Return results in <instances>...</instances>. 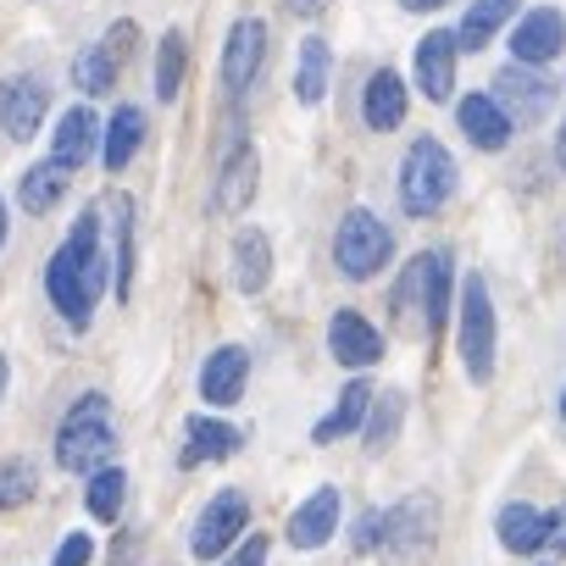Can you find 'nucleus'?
I'll use <instances>...</instances> for the list:
<instances>
[{
	"label": "nucleus",
	"mask_w": 566,
	"mask_h": 566,
	"mask_svg": "<svg viewBox=\"0 0 566 566\" xmlns=\"http://www.w3.org/2000/svg\"><path fill=\"white\" fill-rule=\"evenodd\" d=\"M67 167H56V161H40V167H29L23 178H18V200H23V211L29 217H45L62 195H67Z\"/></svg>",
	"instance_id": "29"
},
{
	"label": "nucleus",
	"mask_w": 566,
	"mask_h": 566,
	"mask_svg": "<svg viewBox=\"0 0 566 566\" xmlns=\"http://www.w3.org/2000/svg\"><path fill=\"white\" fill-rule=\"evenodd\" d=\"M261 62H266V23L261 18H239L228 29V45H222V84L228 90H250Z\"/></svg>",
	"instance_id": "14"
},
{
	"label": "nucleus",
	"mask_w": 566,
	"mask_h": 566,
	"mask_svg": "<svg viewBox=\"0 0 566 566\" xmlns=\"http://www.w3.org/2000/svg\"><path fill=\"white\" fill-rule=\"evenodd\" d=\"M95 139H101L95 112H90V106H73V112H62V123H56V134H51V161L67 167V172H78V167L95 156Z\"/></svg>",
	"instance_id": "17"
},
{
	"label": "nucleus",
	"mask_w": 566,
	"mask_h": 566,
	"mask_svg": "<svg viewBox=\"0 0 566 566\" xmlns=\"http://www.w3.org/2000/svg\"><path fill=\"white\" fill-rule=\"evenodd\" d=\"M395 306L406 312V328H411V334H428V339L439 334V323L450 317V255H444V250L411 255Z\"/></svg>",
	"instance_id": "3"
},
{
	"label": "nucleus",
	"mask_w": 566,
	"mask_h": 566,
	"mask_svg": "<svg viewBox=\"0 0 566 566\" xmlns=\"http://www.w3.org/2000/svg\"><path fill=\"white\" fill-rule=\"evenodd\" d=\"M560 45H566V18H560L555 7H533V12L516 23V34H511L516 67H544V62L560 56Z\"/></svg>",
	"instance_id": "12"
},
{
	"label": "nucleus",
	"mask_w": 566,
	"mask_h": 566,
	"mask_svg": "<svg viewBox=\"0 0 566 566\" xmlns=\"http://www.w3.org/2000/svg\"><path fill=\"white\" fill-rule=\"evenodd\" d=\"M400 417H406V395L400 389L373 395V406H367V455H384L400 439Z\"/></svg>",
	"instance_id": "30"
},
{
	"label": "nucleus",
	"mask_w": 566,
	"mask_h": 566,
	"mask_svg": "<svg viewBox=\"0 0 566 566\" xmlns=\"http://www.w3.org/2000/svg\"><path fill=\"white\" fill-rule=\"evenodd\" d=\"M323 7H328V0H290V12H295V18H317Z\"/></svg>",
	"instance_id": "40"
},
{
	"label": "nucleus",
	"mask_w": 566,
	"mask_h": 566,
	"mask_svg": "<svg viewBox=\"0 0 566 566\" xmlns=\"http://www.w3.org/2000/svg\"><path fill=\"white\" fill-rule=\"evenodd\" d=\"M0 400H7V350H0Z\"/></svg>",
	"instance_id": "43"
},
{
	"label": "nucleus",
	"mask_w": 566,
	"mask_h": 566,
	"mask_svg": "<svg viewBox=\"0 0 566 566\" xmlns=\"http://www.w3.org/2000/svg\"><path fill=\"white\" fill-rule=\"evenodd\" d=\"M417 90L428 101H450L455 95V34H428L417 45Z\"/></svg>",
	"instance_id": "19"
},
{
	"label": "nucleus",
	"mask_w": 566,
	"mask_h": 566,
	"mask_svg": "<svg viewBox=\"0 0 566 566\" xmlns=\"http://www.w3.org/2000/svg\"><path fill=\"white\" fill-rule=\"evenodd\" d=\"M34 489H40L34 461H23V455L0 461V511H18V505H29V500H34Z\"/></svg>",
	"instance_id": "34"
},
{
	"label": "nucleus",
	"mask_w": 566,
	"mask_h": 566,
	"mask_svg": "<svg viewBox=\"0 0 566 566\" xmlns=\"http://www.w3.org/2000/svg\"><path fill=\"white\" fill-rule=\"evenodd\" d=\"M73 84H78L84 95H112V90H117V62H112L101 45H84V51L73 56Z\"/></svg>",
	"instance_id": "32"
},
{
	"label": "nucleus",
	"mask_w": 566,
	"mask_h": 566,
	"mask_svg": "<svg viewBox=\"0 0 566 566\" xmlns=\"http://www.w3.org/2000/svg\"><path fill=\"white\" fill-rule=\"evenodd\" d=\"M244 378H250V350L244 345H222L200 361V400L206 406H233L244 395Z\"/></svg>",
	"instance_id": "16"
},
{
	"label": "nucleus",
	"mask_w": 566,
	"mask_h": 566,
	"mask_svg": "<svg viewBox=\"0 0 566 566\" xmlns=\"http://www.w3.org/2000/svg\"><path fill=\"white\" fill-rule=\"evenodd\" d=\"M123 505H128V478H123V467H101V472L90 478V511H95L101 522H117Z\"/></svg>",
	"instance_id": "33"
},
{
	"label": "nucleus",
	"mask_w": 566,
	"mask_h": 566,
	"mask_svg": "<svg viewBox=\"0 0 566 566\" xmlns=\"http://www.w3.org/2000/svg\"><path fill=\"white\" fill-rule=\"evenodd\" d=\"M134 34H139L134 23H112V29H106V40H101V51L123 67V62H128V51H134Z\"/></svg>",
	"instance_id": "36"
},
{
	"label": "nucleus",
	"mask_w": 566,
	"mask_h": 566,
	"mask_svg": "<svg viewBox=\"0 0 566 566\" xmlns=\"http://www.w3.org/2000/svg\"><path fill=\"white\" fill-rule=\"evenodd\" d=\"M439 538V500L433 494H406L400 505L384 511V538H378V555L384 566H417Z\"/></svg>",
	"instance_id": "5"
},
{
	"label": "nucleus",
	"mask_w": 566,
	"mask_h": 566,
	"mask_svg": "<svg viewBox=\"0 0 566 566\" xmlns=\"http://www.w3.org/2000/svg\"><path fill=\"white\" fill-rule=\"evenodd\" d=\"M494 533L511 555H533V549H544V511L527 505V500H511V505H500Z\"/></svg>",
	"instance_id": "25"
},
{
	"label": "nucleus",
	"mask_w": 566,
	"mask_h": 566,
	"mask_svg": "<svg viewBox=\"0 0 566 566\" xmlns=\"http://www.w3.org/2000/svg\"><path fill=\"white\" fill-rule=\"evenodd\" d=\"M266 283H272V239L261 228H239L233 233V290L261 295Z\"/></svg>",
	"instance_id": "18"
},
{
	"label": "nucleus",
	"mask_w": 566,
	"mask_h": 566,
	"mask_svg": "<svg viewBox=\"0 0 566 566\" xmlns=\"http://www.w3.org/2000/svg\"><path fill=\"white\" fill-rule=\"evenodd\" d=\"M184 67H189V40H184V29H167L161 34V51H156V95L161 101H178Z\"/></svg>",
	"instance_id": "31"
},
{
	"label": "nucleus",
	"mask_w": 566,
	"mask_h": 566,
	"mask_svg": "<svg viewBox=\"0 0 566 566\" xmlns=\"http://www.w3.org/2000/svg\"><path fill=\"white\" fill-rule=\"evenodd\" d=\"M255 178H261V156H255V145L244 139V145L228 150V161H222V172H217L211 211H217V217H239V211H250V200H255Z\"/></svg>",
	"instance_id": "13"
},
{
	"label": "nucleus",
	"mask_w": 566,
	"mask_h": 566,
	"mask_svg": "<svg viewBox=\"0 0 566 566\" xmlns=\"http://www.w3.org/2000/svg\"><path fill=\"white\" fill-rule=\"evenodd\" d=\"M500 112H505V123H516V128H527V123H538L549 106H555V84H544L533 67H505L500 78H494V95H489Z\"/></svg>",
	"instance_id": "9"
},
{
	"label": "nucleus",
	"mask_w": 566,
	"mask_h": 566,
	"mask_svg": "<svg viewBox=\"0 0 566 566\" xmlns=\"http://www.w3.org/2000/svg\"><path fill=\"white\" fill-rule=\"evenodd\" d=\"M90 555H95V538L73 527V533L56 544V560H51V566H90Z\"/></svg>",
	"instance_id": "35"
},
{
	"label": "nucleus",
	"mask_w": 566,
	"mask_h": 566,
	"mask_svg": "<svg viewBox=\"0 0 566 566\" xmlns=\"http://www.w3.org/2000/svg\"><path fill=\"white\" fill-rule=\"evenodd\" d=\"M328 350H334L339 367H373V361H384V334L361 312L345 306V312L328 317Z\"/></svg>",
	"instance_id": "15"
},
{
	"label": "nucleus",
	"mask_w": 566,
	"mask_h": 566,
	"mask_svg": "<svg viewBox=\"0 0 566 566\" xmlns=\"http://www.w3.org/2000/svg\"><path fill=\"white\" fill-rule=\"evenodd\" d=\"M222 566H266V538H261V533L239 538V544H233V555H228Z\"/></svg>",
	"instance_id": "38"
},
{
	"label": "nucleus",
	"mask_w": 566,
	"mask_h": 566,
	"mask_svg": "<svg viewBox=\"0 0 566 566\" xmlns=\"http://www.w3.org/2000/svg\"><path fill=\"white\" fill-rule=\"evenodd\" d=\"M555 167L566 172V117H560V134H555Z\"/></svg>",
	"instance_id": "41"
},
{
	"label": "nucleus",
	"mask_w": 566,
	"mask_h": 566,
	"mask_svg": "<svg viewBox=\"0 0 566 566\" xmlns=\"http://www.w3.org/2000/svg\"><path fill=\"white\" fill-rule=\"evenodd\" d=\"M139 145H145V112H139V106H117L112 123H106V134H101V161H106V172H123V167L139 156Z\"/></svg>",
	"instance_id": "22"
},
{
	"label": "nucleus",
	"mask_w": 566,
	"mask_h": 566,
	"mask_svg": "<svg viewBox=\"0 0 566 566\" xmlns=\"http://www.w3.org/2000/svg\"><path fill=\"white\" fill-rule=\"evenodd\" d=\"M560 422H566V389H560Z\"/></svg>",
	"instance_id": "45"
},
{
	"label": "nucleus",
	"mask_w": 566,
	"mask_h": 566,
	"mask_svg": "<svg viewBox=\"0 0 566 566\" xmlns=\"http://www.w3.org/2000/svg\"><path fill=\"white\" fill-rule=\"evenodd\" d=\"M328 73H334V51L328 40H301V62H295V101L301 106H323L328 95Z\"/></svg>",
	"instance_id": "26"
},
{
	"label": "nucleus",
	"mask_w": 566,
	"mask_h": 566,
	"mask_svg": "<svg viewBox=\"0 0 566 566\" xmlns=\"http://www.w3.org/2000/svg\"><path fill=\"white\" fill-rule=\"evenodd\" d=\"M339 511H345V494L334 489V483H323L312 500H301L295 511H290V544L295 549H323L334 533H339Z\"/></svg>",
	"instance_id": "11"
},
{
	"label": "nucleus",
	"mask_w": 566,
	"mask_h": 566,
	"mask_svg": "<svg viewBox=\"0 0 566 566\" xmlns=\"http://www.w3.org/2000/svg\"><path fill=\"white\" fill-rule=\"evenodd\" d=\"M378 538H384V511H367V516L356 522V538H350V544H356L361 555H373V549H378Z\"/></svg>",
	"instance_id": "39"
},
{
	"label": "nucleus",
	"mask_w": 566,
	"mask_h": 566,
	"mask_svg": "<svg viewBox=\"0 0 566 566\" xmlns=\"http://www.w3.org/2000/svg\"><path fill=\"white\" fill-rule=\"evenodd\" d=\"M45 106H51V90L29 73L0 84V134L7 139H34L40 123H45Z\"/></svg>",
	"instance_id": "10"
},
{
	"label": "nucleus",
	"mask_w": 566,
	"mask_h": 566,
	"mask_svg": "<svg viewBox=\"0 0 566 566\" xmlns=\"http://www.w3.org/2000/svg\"><path fill=\"white\" fill-rule=\"evenodd\" d=\"M455 195V156L439 139H411L400 161V206L406 217H433Z\"/></svg>",
	"instance_id": "4"
},
{
	"label": "nucleus",
	"mask_w": 566,
	"mask_h": 566,
	"mask_svg": "<svg viewBox=\"0 0 566 566\" xmlns=\"http://www.w3.org/2000/svg\"><path fill=\"white\" fill-rule=\"evenodd\" d=\"M106 211H112V250H106L112 283H117V295H128L134 290V200L128 195H112Z\"/></svg>",
	"instance_id": "23"
},
{
	"label": "nucleus",
	"mask_w": 566,
	"mask_h": 566,
	"mask_svg": "<svg viewBox=\"0 0 566 566\" xmlns=\"http://www.w3.org/2000/svg\"><path fill=\"white\" fill-rule=\"evenodd\" d=\"M244 444V433L239 428H228V422H217V417H189V428H184V467H200V461H228L233 450Z\"/></svg>",
	"instance_id": "21"
},
{
	"label": "nucleus",
	"mask_w": 566,
	"mask_h": 566,
	"mask_svg": "<svg viewBox=\"0 0 566 566\" xmlns=\"http://www.w3.org/2000/svg\"><path fill=\"white\" fill-rule=\"evenodd\" d=\"M406 12H433V7H444V0H400Z\"/></svg>",
	"instance_id": "42"
},
{
	"label": "nucleus",
	"mask_w": 566,
	"mask_h": 566,
	"mask_svg": "<svg viewBox=\"0 0 566 566\" xmlns=\"http://www.w3.org/2000/svg\"><path fill=\"white\" fill-rule=\"evenodd\" d=\"M455 345H461V367L472 384L494 378V301L489 283L472 272L461 277V312H455Z\"/></svg>",
	"instance_id": "6"
},
{
	"label": "nucleus",
	"mask_w": 566,
	"mask_h": 566,
	"mask_svg": "<svg viewBox=\"0 0 566 566\" xmlns=\"http://www.w3.org/2000/svg\"><path fill=\"white\" fill-rule=\"evenodd\" d=\"M0 244H7V200H0Z\"/></svg>",
	"instance_id": "44"
},
{
	"label": "nucleus",
	"mask_w": 566,
	"mask_h": 566,
	"mask_svg": "<svg viewBox=\"0 0 566 566\" xmlns=\"http://www.w3.org/2000/svg\"><path fill=\"white\" fill-rule=\"evenodd\" d=\"M367 406H373V389L356 378L339 400H334V411L312 428V444H334V439H345V433H356L361 422H367Z\"/></svg>",
	"instance_id": "28"
},
{
	"label": "nucleus",
	"mask_w": 566,
	"mask_h": 566,
	"mask_svg": "<svg viewBox=\"0 0 566 566\" xmlns=\"http://www.w3.org/2000/svg\"><path fill=\"white\" fill-rule=\"evenodd\" d=\"M244 527H250V494H244V489H222V494H211L206 511L195 516L189 549H195L200 560H217V555H228V549L244 538Z\"/></svg>",
	"instance_id": "8"
},
{
	"label": "nucleus",
	"mask_w": 566,
	"mask_h": 566,
	"mask_svg": "<svg viewBox=\"0 0 566 566\" xmlns=\"http://www.w3.org/2000/svg\"><path fill=\"white\" fill-rule=\"evenodd\" d=\"M106 283H112V261L101 250V217L84 211L73 222V233L62 239V250L51 255V266H45V295L62 312L67 328H90L95 301L106 295Z\"/></svg>",
	"instance_id": "1"
},
{
	"label": "nucleus",
	"mask_w": 566,
	"mask_h": 566,
	"mask_svg": "<svg viewBox=\"0 0 566 566\" xmlns=\"http://www.w3.org/2000/svg\"><path fill=\"white\" fill-rule=\"evenodd\" d=\"M455 117H461V134H467L478 150H505L511 123H505V112H500L489 95H467V101L455 106Z\"/></svg>",
	"instance_id": "24"
},
{
	"label": "nucleus",
	"mask_w": 566,
	"mask_h": 566,
	"mask_svg": "<svg viewBox=\"0 0 566 566\" xmlns=\"http://www.w3.org/2000/svg\"><path fill=\"white\" fill-rule=\"evenodd\" d=\"M117 455V428H112V400L101 389L78 395L56 428V467L62 472H101Z\"/></svg>",
	"instance_id": "2"
},
{
	"label": "nucleus",
	"mask_w": 566,
	"mask_h": 566,
	"mask_svg": "<svg viewBox=\"0 0 566 566\" xmlns=\"http://www.w3.org/2000/svg\"><path fill=\"white\" fill-rule=\"evenodd\" d=\"M511 18H516V0H472V12L455 29V51H483Z\"/></svg>",
	"instance_id": "27"
},
{
	"label": "nucleus",
	"mask_w": 566,
	"mask_h": 566,
	"mask_svg": "<svg viewBox=\"0 0 566 566\" xmlns=\"http://www.w3.org/2000/svg\"><path fill=\"white\" fill-rule=\"evenodd\" d=\"M361 123L373 134H389V128L406 123V84H400V73L384 67V73L367 78V90H361Z\"/></svg>",
	"instance_id": "20"
},
{
	"label": "nucleus",
	"mask_w": 566,
	"mask_h": 566,
	"mask_svg": "<svg viewBox=\"0 0 566 566\" xmlns=\"http://www.w3.org/2000/svg\"><path fill=\"white\" fill-rule=\"evenodd\" d=\"M544 549L549 555H566V500L555 511H544Z\"/></svg>",
	"instance_id": "37"
},
{
	"label": "nucleus",
	"mask_w": 566,
	"mask_h": 566,
	"mask_svg": "<svg viewBox=\"0 0 566 566\" xmlns=\"http://www.w3.org/2000/svg\"><path fill=\"white\" fill-rule=\"evenodd\" d=\"M389 250H395V239H389V228H384L367 206H356V211H345V217H339L334 261H339V272H345V277H356V283L378 277V272L389 266Z\"/></svg>",
	"instance_id": "7"
}]
</instances>
